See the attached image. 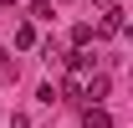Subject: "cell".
Returning <instances> with one entry per match:
<instances>
[{"mask_svg":"<svg viewBox=\"0 0 133 128\" xmlns=\"http://www.w3.org/2000/svg\"><path fill=\"white\" fill-rule=\"evenodd\" d=\"M16 46H21V51L36 46V26H16Z\"/></svg>","mask_w":133,"mask_h":128,"instance_id":"3957f363","label":"cell"},{"mask_svg":"<svg viewBox=\"0 0 133 128\" xmlns=\"http://www.w3.org/2000/svg\"><path fill=\"white\" fill-rule=\"evenodd\" d=\"M31 16H41V21H46V16H51V0H31Z\"/></svg>","mask_w":133,"mask_h":128,"instance_id":"277c9868","label":"cell"},{"mask_svg":"<svg viewBox=\"0 0 133 128\" xmlns=\"http://www.w3.org/2000/svg\"><path fill=\"white\" fill-rule=\"evenodd\" d=\"M118 31H123V10L113 5V10H102V26H97V36H118Z\"/></svg>","mask_w":133,"mask_h":128,"instance_id":"6da1fadb","label":"cell"},{"mask_svg":"<svg viewBox=\"0 0 133 128\" xmlns=\"http://www.w3.org/2000/svg\"><path fill=\"white\" fill-rule=\"evenodd\" d=\"M0 5H10V0H0Z\"/></svg>","mask_w":133,"mask_h":128,"instance_id":"5b68a950","label":"cell"},{"mask_svg":"<svg viewBox=\"0 0 133 128\" xmlns=\"http://www.w3.org/2000/svg\"><path fill=\"white\" fill-rule=\"evenodd\" d=\"M82 128H113V118H108L102 108H87L82 113Z\"/></svg>","mask_w":133,"mask_h":128,"instance_id":"7a4b0ae2","label":"cell"}]
</instances>
